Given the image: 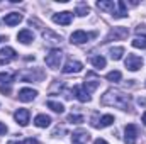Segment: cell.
I'll return each instance as SVG.
<instances>
[{
	"mask_svg": "<svg viewBox=\"0 0 146 144\" xmlns=\"http://www.w3.org/2000/svg\"><path fill=\"white\" fill-rule=\"evenodd\" d=\"M5 132H7V126L3 122H0V136H3Z\"/></svg>",
	"mask_w": 146,
	"mask_h": 144,
	"instance_id": "obj_30",
	"label": "cell"
},
{
	"mask_svg": "<svg viewBox=\"0 0 146 144\" xmlns=\"http://www.w3.org/2000/svg\"><path fill=\"white\" fill-rule=\"evenodd\" d=\"M100 102L107 107H115V108H121V110H129L131 108V95L121 92V90H115V88H110L107 90Z\"/></svg>",
	"mask_w": 146,
	"mask_h": 144,
	"instance_id": "obj_1",
	"label": "cell"
},
{
	"mask_svg": "<svg viewBox=\"0 0 146 144\" xmlns=\"http://www.w3.org/2000/svg\"><path fill=\"white\" fill-rule=\"evenodd\" d=\"M82 68H83V65H82L80 61H76V59H68V61L65 63V66H63V73H66V75H70V73H78V71H82Z\"/></svg>",
	"mask_w": 146,
	"mask_h": 144,
	"instance_id": "obj_10",
	"label": "cell"
},
{
	"mask_svg": "<svg viewBox=\"0 0 146 144\" xmlns=\"http://www.w3.org/2000/svg\"><path fill=\"white\" fill-rule=\"evenodd\" d=\"M112 15H114L115 19L127 17V7H126V3H124L122 0H117V2H115V7H114V12H112Z\"/></svg>",
	"mask_w": 146,
	"mask_h": 144,
	"instance_id": "obj_11",
	"label": "cell"
},
{
	"mask_svg": "<svg viewBox=\"0 0 146 144\" xmlns=\"http://www.w3.org/2000/svg\"><path fill=\"white\" fill-rule=\"evenodd\" d=\"M109 54H110V58H112L114 61H119V59L122 58V54H124V48H122V46H115V48H110Z\"/></svg>",
	"mask_w": 146,
	"mask_h": 144,
	"instance_id": "obj_22",
	"label": "cell"
},
{
	"mask_svg": "<svg viewBox=\"0 0 146 144\" xmlns=\"http://www.w3.org/2000/svg\"><path fill=\"white\" fill-rule=\"evenodd\" d=\"M114 7H115L114 0H100V2H97V9H100L104 12H114Z\"/></svg>",
	"mask_w": 146,
	"mask_h": 144,
	"instance_id": "obj_18",
	"label": "cell"
},
{
	"mask_svg": "<svg viewBox=\"0 0 146 144\" xmlns=\"http://www.w3.org/2000/svg\"><path fill=\"white\" fill-rule=\"evenodd\" d=\"M94 36H95L94 32L88 34V32H85V31H75L72 36H70V41L75 42V44H85V42H88L90 37H94Z\"/></svg>",
	"mask_w": 146,
	"mask_h": 144,
	"instance_id": "obj_6",
	"label": "cell"
},
{
	"mask_svg": "<svg viewBox=\"0 0 146 144\" xmlns=\"http://www.w3.org/2000/svg\"><path fill=\"white\" fill-rule=\"evenodd\" d=\"M61 59H63V53L60 51V49H51V53L49 54H46V58H44V63H46V66H49V68H60V65H61Z\"/></svg>",
	"mask_w": 146,
	"mask_h": 144,
	"instance_id": "obj_2",
	"label": "cell"
},
{
	"mask_svg": "<svg viewBox=\"0 0 146 144\" xmlns=\"http://www.w3.org/2000/svg\"><path fill=\"white\" fill-rule=\"evenodd\" d=\"M72 19H73V14L68 12V10L58 12V14L53 15V22H54V24H60V26H68V24L72 22Z\"/></svg>",
	"mask_w": 146,
	"mask_h": 144,
	"instance_id": "obj_5",
	"label": "cell"
},
{
	"mask_svg": "<svg viewBox=\"0 0 146 144\" xmlns=\"http://www.w3.org/2000/svg\"><path fill=\"white\" fill-rule=\"evenodd\" d=\"M0 92L2 93H10V87H0Z\"/></svg>",
	"mask_w": 146,
	"mask_h": 144,
	"instance_id": "obj_32",
	"label": "cell"
},
{
	"mask_svg": "<svg viewBox=\"0 0 146 144\" xmlns=\"http://www.w3.org/2000/svg\"><path fill=\"white\" fill-rule=\"evenodd\" d=\"M0 56L3 58V61H10V59H14V58H15V51H14L12 48L5 46V48H2V49H0Z\"/></svg>",
	"mask_w": 146,
	"mask_h": 144,
	"instance_id": "obj_20",
	"label": "cell"
},
{
	"mask_svg": "<svg viewBox=\"0 0 146 144\" xmlns=\"http://www.w3.org/2000/svg\"><path fill=\"white\" fill-rule=\"evenodd\" d=\"M34 124H36V127L46 129V127L51 124V117L46 115V114H39V115H36V119H34Z\"/></svg>",
	"mask_w": 146,
	"mask_h": 144,
	"instance_id": "obj_16",
	"label": "cell"
},
{
	"mask_svg": "<svg viewBox=\"0 0 146 144\" xmlns=\"http://www.w3.org/2000/svg\"><path fill=\"white\" fill-rule=\"evenodd\" d=\"M143 31H145V26H139V27H138V29H136V32H138V34H141V32H143Z\"/></svg>",
	"mask_w": 146,
	"mask_h": 144,
	"instance_id": "obj_34",
	"label": "cell"
},
{
	"mask_svg": "<svg viewBox=\"0 0 146 144\" xmlns=\"http://www.w3.org/2000/svg\"><path fill=\"white\" fill-rule=\"evenodd\" d=\"M12 80H14V75H12V73H9V71L0 73V81H2V83H10Z\"/></svg>",
	"mask_w": 146,
	"mask_h": 144,
	"instance_id": "obj_27",
	"label": "cell"
},
{
	"mask_svg": "<svg viewBox=\"0 0 146 144\" xmlns=\"http://www.w3.org/2000/svg\"><path fill=\"white\" fill-rule=\"evenodd\" d=\"M100 85V81L97 80V78H94V80H85V83H83V88H85V92L90 95L92 92H95L97 90V87Z\"/></svg>",
	"mask_w": 146,
	"mask_h": 144,
	"instance_id": "obj_19",
	"label": "cell"
},
{
	"mask_svg": "<svg viewBox=\"0 0 146 144\" xmlns=\"http://www.w3.org/2000/svg\"><path fill=\"white\" fill-rule=\"evenodd\" d=\"M109 81H119L121 78H122V73L117 71V70H114V71H109L107 73V76H106Z\"/></svg>",
	"mask_w": 146,
	"mask_h": 144,
	"instance_id": "obj_26",
	"label": "cell"
},
{
	"mask_svg": "<svg viewBox=\"0 0 146 144\" xmlns=\"http://www.w3.org/2000/svg\"><path fill=\"white\" fill-rule=\"evenodd\" d=\"M133 48H136V49H146V36L145 34H141V36H136L133 39Z\"/></svg>",
	"mask_w": 146,
	"mask_h": 144,
	"instance_id": "obj_21",
	"label": "cell"
},
{
	"mask_svg": "<svg viewBox=\"0 0 146 144\" xmlns=\"http://www.w3.org/2000/svg\"><path fill=\"white\" fill-rule=\"evenodd\" d=\"M119 37V39H122V37H126L127 36V29L126 27H115L112 32H110L109 36H107V39H110V37Z\"/></svg>",
	"mask_w": 146,
	"mask_h": 144,
	"instance_id": "obj_24",
	"label": "cell"
},
{
	"mask_svg": "<svg viewBox=\"0 0 146 144\" xmlns=\"http://www.w3.org/2000/svg\"><path fill=\"white\" fill-rule=\"evenodd\" d=\"M85 119H83V115H68V122H73V124H82Z\"/></svg>",
	"mask_w": 146,
	"mask_h": 144,
	"instance_id": "obj_28",
	"label": "cell"
},
{
	"mask_svg": "<svg viewBox=\"0 0 146 144\" xmlns=\"http://www.w3.org/2000/svg\"><path fill=\"white\" fill-rule=\"evenodd\" d=\"M24 144H39V141H37V139H33V137H29V139L24 141Z\"/></svg>",
	"mask_w": 146,
	"mask_h": 144,
	"instance_id": "obj_31",
	"label": "cell"
},
{
	"mask_svg": "<svg viewBox=\"0 0 146 144\" xmlns=\"http://www.w3.org/2000/svg\"><path fill=\"white\" fill-rule=\"evenodd\" d=\"M3 22L7 26H17L19 22H22V15L19 12H10V14H7L3 17Z\"/></svg>",
	"mask_w": 146,
	"mask_h": 144,
	"instance_id": "obj_14",
	"label": "cell"
},
{
	"mask_svg": "<svg viewBox=\"0 0 146 144\" xmlns=\"http://www.w3.org/2000/svg\"><path fill=\"white\" fill-rule=\"evenodd\" d=\"M143 124H145V126H146V112H145V114H143Z\"/></svg>",
	"mask_w": 146,
	"mask_h": 144,
	"instance_id": "obj_36",
	"label": "cell"
},
{
	"mask_svg": "<svg viewBox=\"0 0 146 144\" xmlns=\"http://www.w3.org/2000/svg\"><path fill=\"white\" fill-rule=\"evenodd\" d=\"M94 144H107V141H106V139H95Z\"/></svg>",
	"mask_w": 146,
	"mask_h": 144,
	"instance_id": "obj_33",
	"label": "cell"
},
{
	"mask_svg": "<svg viewBox=\"0 0 146 144\" xmlns=\"http://www.w3.org/2000/svg\"><path fill=\"white\" fill-rule=\"evenodd\" d=\"M48 107L51 108L53 112H58V114H61V112L65 110L63 104H60V102H54V100H49V102H48Z\"/></svg>",
	"mask_w": 146,
	"mask_h": 144,
	"instance_id": "obj_25",
	"label": "cell"
},
{
	"mask_svg": "<svg viewBox=\"0 0 146 144\" xmlns=\"http://www.w3.org/2000/svg\"><path fill=\"white\" fill-rule=\"evenodd\" d=\"M88 12H90V10H88V7H78V10H76V15H80V17H85Z\"/></svg>",
	"mask_w": 146,
	"mask_h": 144,
	"instance_id": "obj_29",
	"label": "cell"
},
{
	"mask_svg": "<svg viewBox=\"0 0 146 144\" xmlns=\"http://www.w3.org/2000/svg\"><path fill=\"white\" fill-rule=\"evenodd\" d=\"M73 93L80 102H90V95L85 92L83 87H73Z\"/></svg>",
	"mask_w": 146,
	"mask_h": 144,
	"instance_id": "obj_17",
	"label": "cell"
},
{
	"mask_svg": "<svg viewBox=\"0 0 146 144\" xmlns=\"http://www.w3.org/2000/svg\"><path fill=\"white\" fill-rule=\"evenodd\" d=\"M112 122H114V115H110V114L102 115L100 119H92V126H94L95 129H104V127H109Z\"/></svg>",
	"mask_w": 146,
	"mask_h": 144,
	"instance_id": "obj_7",
	"label": "cell"
},
{
	"mask_svg": "<svg viewBox=\"0 0 146 144\" xmlns=\"http://www.w3.org/2000/svg\"><path fill=\"white\" fill-rule=\"evenodd\" d=\"M92 65H94V68L102 70V68H106L107 61H106V58H104V56H95V58H92Z\"/></svg>",
	"mask_w": 146,
	"mask_h": 144,
	"instance_id": "obj_23",
	"label": "cell"
},
{
	"mask_svg": "<svg viewBox=\"0 0 146 144\" xmlns=\"http://www.w3.org/2000/svg\"><path fill=\"white\" fill-rule=\"evenodd\" d=\"M90 139V134L87 131H76L72 136V144H87Z\"/></svg>",
	"mask_w": 146,
	"mask_h": 144,
	"instance_id": "obj_12",
	"label": "cell"
},
{
	"mask_svg": "<svg viewBox=\"0 0 146 144\" xmlns=\"http://www.w3.org/2000/svg\"><path fill=\"white\" fill-rule=\"evenodd\" d=\"M138 139V127L134 124H127L124 129V141L127 144H136Z\"/></svg>",
	"mask_w": 146,
	"mask_h": 144,
	"instance_id": "obj_4",
	"label": "cell"
},
{
	"mask_svg": "<svg viewBox=\"0 0 146 144\" xmlns=\"http://www.w3.org/2000/svg\"><path fill=\"white\" fill-rule=\"evenodd\" d=\"M124 65H126V68L129 71H138V70L143 68V58L138 56V54H127Z\"/></svg>",
	"mask_w": 146,
	"mask_h": 144,
	"instance_id": "obj_3",
	"label": "cell"
},
{
	"mask_svg": "<svg viewBox=\"0 0 146 144\" xmlns=\"http://www.w3.org/2000/svg\"><path fill=\"white\" fill-rule=\"evenodd\" d=\"M14 119H15V122H17L19 126L26 127V126L29 124V110H27V108H19V110L14 114Z\"/></svg>",
	"mask_w": 146,
	"mask_h": 144,
	"instance_id": "obj_8",
	"label": "cell"
},
{
	"mask_svg": "<svg viewBox=\"0 0 146 144\" xmlns=\"http://www.w3.org/2000/svg\"><path fill=\"white\" fill-rule=\"evenodd\" d=\"M33 39H34V34H33L29 29H22V31H19V34H17V41L22 42V44H29V42H33Z\"/></svg>",
	"mask_w": 146,
	"mask_h": 144,
	"instance_id": "obj_15",
	"label": "cell"
},
{
	"mask_svg": "<svg viewBox=\"0 0 146 144\" xmlns=\"http://www.w3.org/2000/svg\"><path fill=\"white\" fill-rule=\"evenodd\" d=\"M42 37H44V42H48L49 46H56L61 42V37L51 31H42Z\"/></svg>",
	"mask_w": 146,
	"mask_h": 144,
	"instance_id": "obj_13",
	"label": "cell"
},
{
	"mask_svg": "<svg viewBox=\"0 0 146 144\" xmlns=\"http://www.w3.org/2000/svg\"><path fill=\"white\" fill-rule=\"evenodd\" d=\"M0 41H2V37H0Z\"/></svg>",
	"mask_w": 146,
	"mask_h": 144,
	"instance_id": "obj_37",
	"label": "cell"
},
{
	"mask_svg": "<svg viewBox=\"0 0 146 144\" xmlns=\"http://www.w3.org/2000/svg\"><path fill=\"white\" fill-rule=\"evenodd\" d=\"M7 144H24V141H9Z\"/></svg>",
	"mask_w": 146,
	"mask_h": 144,
	"instance_id": "obj_35",
	"label": "cell"
},
{
	"mask_svg": "<svg viewBox=\"0 0 146 144\" xmlns=\"http://www.w3.org/2000/svg\"><path fill=\"white\" fill-rule=\"evenodd\" d=\"M36 95H37V92L33 90V88H21V90H19V100L24 102V104L33 102V100L36 98Z\"/></svg>",
	"mask_w": 146,
	"mask_h": 144,
	"instance_id": "obj_9",
	"label": "cell"
}]
</instances>
